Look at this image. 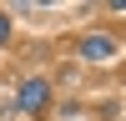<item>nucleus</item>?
Segmentation results:
<instances>
[{"mask_svg": "<svg viewBox=\"0 0 126 121\" xmlns=\"http://www.w3.org/2000/svg\"><path fill=\"white\" fill-rule=\"evenodd\" d=\"M111 56H116V40H111V35H86L81 60H111Z\"/></svg>", "mask_w": 126, "mask_h": 121, "instance_id": "2", "label": "nucleus"}, {"mask_svg": "<svg viewBox=\"0 0 126 121\" xmlns=\"http://www.w3.org/2000/svg\"><path fill=\"white\" fill-rule=\"evenodd\" d=\"M5 40H10V20L0 15V45H5Z\"/></svg>", "mask_w": 126, "mask_h": 121, "instance_id": "3", "label": "nucleus"}, {"mask_svg": "<svg viewBox=\"0 0 126 121\" xmlns=\"http://www.w3.org/2000/svg\"><path fill=\"white\" fill-rule=\"evenodd\" d=\"M46 101H50V86H46V81H25L20 96H15V106L25 111V116H35V111H46Z\"/></svg>", "mask_w": 126, "mask_h": 121, "instance_id": "1", "label": "nucleus"}]
</instances>
